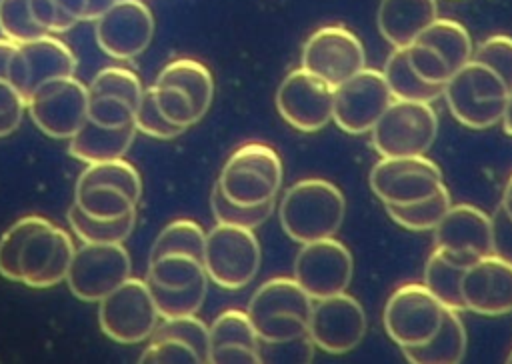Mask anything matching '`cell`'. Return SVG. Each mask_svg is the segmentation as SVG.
I'll return each mask as SVG.
<instances>
[{
    "label": "cell",
    "mask_w": 512,
    "mask_h": 364,
    "mask_svg": "<svg viewBox=\"0 0 512 364\" xmlns=\"http://www.w3.org/2000/svg\"><path fill=\"white\" fill-rule=\"evenodd\" d=\"M72 236L40 214H28L0 236V276L28 288H52L66 280L74 256Z\"/></svg>",
    "instance_id": "6da1fadb"
},
{
    "label": "cell",
    "mask_w": 512,
    "mask_h": 364,
    "mask_svg": "<svg viewBox=\"0 0 512 364\" xmlns=\"http://www.w3.org/2000/svg\"><path fill=\"white\" fill-rule=\"evenodd\" d=\"M346 216L342 190L324 178H304L286 188L278 204L284 234L298 242H314L338 234Z\"/></svg>",
    "instance_id": "7a4b0ae2"
},
{
    "label": "cell",
    "mask_w": 512,
    "mask_h": 364,
    "mask_svg": "<svg viewBox=\"0 0 512 364\" xmlns=\"http://www.w3.org/2000/svg\"><path fill=\"white\" fill-rule=\"evenodd\" d=\"M140 198V172L124 158L92 162L76 180L74 204L96 220H118L136 212Z\"/></svg>",
    "instance_id": "3957f363"
},
{
    "label": "cell",
    "mask_w": 512,
    "mask_h": 364,
    "mask_svg": "<svg viewBox=\"0 0 512 364\" xmlns=\"http://www.w3.org/2000/svg\"><path fill=\"white\" fill-rule=\"evenodd\" d=\"M284 180L280 154L262 142L238 146L224 162L216 186L234 204L260 206L276 200Z\"/></svg>",
    "instance_id": "277c9868"
},
{
    "label": "cell",
    "mask_w": 512,
    "mask_h": 364,
    "mask_svg": "<svg viewBox=\"0 0 512 364\" xmlns=\"http://www.w3.org/2000/svg\"><path fill=\"white\" fill-rule=\"evenodd\" d=\"M312 298L290 276H274L262 282L250 302L248 316L258 340H292L308 330Z\"/></svg>",
    "instance_id": "5b68a950"
},
{
    "label": "cell",
    "mask_w": 512,
    "mask_h": 364,
    "mask_svg": "<svg viewBox=\"0 0 512 364\" xmlns=\"http://www.w3.org/2000/svg\"><path fill=\"white\" fill-rule=\"evenodd\" d=\"M508 86L488 66L470 60L442 86L450 114L466 128L486 130L500 124Z\"/></svg>",
    "instance_id": "8992f818"
},
{
    "label": "cell",
    "mask_w": 512,
    "mask_h": 364,
    "mask_svg": "<svg viewBox=\"0 0 512 364\" xmlns=\"http://www.w3.org/2000/svg\"><path fill=\"white\" fill-rule=\"evenodd\" d=\"M370 134L380 158L422 156L438 136V114L430 102L392 100Z\"/></svg>",
    "instance_id": "52a82bcc"
},
{
    "label": "cell",
    "mask_w": 512,
    "mask_h": 364,
    "mask_svg": "<svg viewBox=\"0 0 512 364\" xmlns=\"http://www.w3.org/2000/svg\"><path fill=\"white\" fill-rule=\"evenodd\" d=\"M204 272L224 290H240L250 284L262 262L260 242L250 228L218 224L206 232Z\"/></svg>",
    "instance_id": "ba28073f"
},
{
    "label": "cell",
    "mask_w": 512,
    "mask_h": 364,
    "mask_svg": "<svg viewBox=\"0 0 512 364\" xmlns=\"http://www.w3.org/2000/svg\"><path fill=\"white\" fill-rule=\"evenodd\" d=\"M472 52L468 30L452 18H436L406 46L408 60L416 74L424 82L438 86H444L452 74L470 62Z\"/></svg>",
    "instance_id": "9c48e42d"
},
{
    "label": "cell",
    "mask_w": 512,
    "mask_h": 364,
    "mask_svg": "<svg viewBox=\"0 0 512 364\" xmlns=\"http://www.w3.org/2000/svg\"><path fill=\"white\" fill-rule=\"evenodd\" d=\"M160 322L150 286L142 278H126L98 302L100 330L118 344H140Z\"/></svg>",
    "instance_id": "30bf717a"
},
{
    "label": "cell",
    "mask_w": 512,
    "mask_h": 364,
    "mask_svg": "<svg viewBox=\"0 0 512 364\" xmlns=\"http://www.w3.org/2000/svg\"><path fill=\"white\" fill-rule=\"evenodd\" d=\"M132 276V258L124 242L88 244L82 242L72 256L66 284L82 302H100Z\"/></svg>",
    "instance_id": "8fae6325"
},
{
    "label": "cell",
    "mask_w": 512,
    "mask_h": 364,
    "mask_svg": "<svg viewBox=\"0 0 512 364\" xmlns=\"http://www.w3.org/2000/svg\"><path fill=\"white\" fill-rule=\"evenodd\" d=\"M30 120L54 140H70L88 120V86L76 76L42 84L28 100Z\"/></svg>",
    "instance_id": "7c38bea8"
},
{
    "label": "cell",
    "mask_w": 512,
    "mask_h": 364,
    "mask_svg": "<svg viewBox=\"0 0 512 364\" xmlns=\"http://www.w3.org/2000/svg\"><path fill=\"white\" fill-rule=\"evenodd\" d=\"M368 182L384 206H404L434 196L444 186V176L440 166L422 154L380 158Z\"/></svg>",
    "instance_id": "4fadbf2b"
},
{
    "label": "cell",
    "mask_w": 512,
    "mask_h": 364,
    "mask_svg": "<svg viewBox=\"0 0 512 364\" xmlns=\"http://www.w3.org/2000/svg\"><path fill=\"white\" fill-rule=\"evenodd\" d=\"M444 306L420 282L402 284L386 300L382 324L392 342L400 348L424 344L438 330Z\"/></svg>",
    "instance_id": "5bb4252c"
},
{
    "label": "cell",
    "mask_w": 512,
    "mask_h": 364,
    "mask_svg": "<svg viewBox=\"0 0 512 364\" xmlns=\"http://www.w3.org/2000/svg\"><path fill=\"white\" fill-rule=\"evenodd\" d=\"M364 66V44L342 24L320 26L302 46V68L322 78L332 88L340 86Z\"/></svg>",
    "instance_id": "9a60e30c"
},
{
    "label": "cell",
    "mask_w": 512,
    "mask_h": 364,
    "mask_svg": "<svg viewBox=\"0 0 512 364\" xmlns=\"http://www.w3.org/2000/svg\"><path fill=\"white\" fill-rule=\"evenodd\" d=\"M366 312L362 304L344 292L312 300L308 330L312 344L328 354H346L354 350L366 334Z\"/></svg>",
    "instance_id": "2e32d148"
},
{
    "label": "cell",
    "mask_w": 512,
    "mask_h": 364,
    "mask_svg": "<svg viewBox=\"0 0 512 364\" xmlns=\"http://www.w3.org/2000/svg\"><path fill=\"white\" fill-rule=\"evenodd\" d=\"M392 100L382 70L364 66L334 88L332 122L348 134H368Z\"/></svg>",
    "instance_id": "e0dca14e"
},
{
    "label": "cell",
    "mask_w": 512,
    "mask_h": 364,
    "mask_svg": "<svg viewBox=\"0 0 512 364\" xmlns=\"http://www.w3.org/2000/svg\"><path fill=\"white\" fill-rule=\"evenodd\" d=\"M292 270V278L304 288V292L312 300H318L344 292L350 286L354 260L350 250L330 236L302 244Z\"/></svg>",
    "instance_id": "ac0fdd59"
},
{
    "label": "cell",
    "mask_w": 512,
    "mask_h": 364,
    "mask_svg": "<svg viewBox=\"0 0 512 364\" xmlns=\"http://www.w3.org/2000/svg\"><path fill=\"white\" fill-rule=\"evenodd\" d=\"M274 100L280 118L300 132H318L332 122L334 88L302 66L282 78Z\"/></svg>",
    "instance_id": "d6986e66"
},
{
    "label": "cell",
    "mask_w": 512,
    "mask_h": 364,
    "mask_svg": "<svg viewBox=\"0 0 512 364\" xmlns=\"http://www.w3.org/2000/svg\"><path fill=\"white\" fill-rule=\"evenodd\" d=\"M100 50L114 60H134L154 38V14L142 0H116L94 20Z\"/></svg>",
    "instance_id": "ffe728a7"
},
{
    "label": "cell",
    "mask_w": 512,
    "mask_h": 364,
    "mask_svg": "<svg viewBox=\"0 0 512 364\" xmlns=\"http://www.w3.org/2000/svg\"><path fill=\"white\" fill-rule=\"evenodd\" d=\"M78 60L70 46L54 34H44L28 42H20L10 60V80L28 100L42 84L74 76Z\"/></svg>",
    "instance_id": "44dd1931"
},
{
    "label": "cell",
    "mask_w": 512,
    "mask_h": 364,
    "mask_svg": "<svg viewBox=\"0 0 512 364\" xmlns=\"http://www.w3.org/2000/svg\"><path fill=\"white\" fill-rule=\"evenodd\" d=\"M142 94L138 74L122 66H106L88 84V120L106 128L132 124Z\"/></svg>",
    "instance_id": "7402d4cb"
},
{
    "label": "cell",
    "mask_w": 512,
    "mask_h": 364,
    "mask_svg": "<svg viewBox=\"0 0 512 364\" xmlns=\"http://www.w3.org/2000/svg\"><path fill=\"white\" fill-rule=\"evenodd\" d=\"M466 312L480 316H506L512 312V260L486 254L474 260L462 278Z\"/></svg>",
    "instance_id": "603a6c76"
},
{
    "label": "cell",
    "mask_w": 512,
    "mask_h": 364,
    "mask_svg": "<svg viewBox=\"0 0 512 364\" xmlns=\"http://www.w3.org/2000/svg\"><path fill=\"white\" fill-rule=\"evenodd\" d=\"M434 232V246L472 264L494 252L492 216L472 204H452Z\"/></svg>",
    "instance_id": "cb8c5ba5"
},
{
    "label": "cell",
    "mask_w": 512,
    "mask_h": 364,
    "mask_svg": "<svg viewBox=\"0 0 512 364\" xmlns=\"http://www.w3.org/2000/svg\"><path fill=\"white\" fill-rule=\"evenodd\" d=\"M208 362H258V334L246 310L226 308L208 326Z\"/></svg>",
    "instance_id": "d4e9b609"
},
{
    "label": "cell",
    "mask_w": 512,
    "mask_h": 364,
    "mask_svg": "<svg viewBox=\"0 0 512 364\" xmlns=\"http://www.w3.org/2000/svg\"><path fill=\"white\" fill-rule=\"evenodd\" d=\"M438 18V0H380L376 26L392 48H406Z\"/></svg>",
    "instance_id": "484cf974"
},
{
    "label": "cell",
    "mask_w": 512,
    "mask_h": 364,
    "mask_svg": "<svg viewBox=\"0 0 512 364\" xmlns=\"http://www.w3.org/2000/svg\"><path fill=\"white\" fill-rule=\"evenodd\" d=\"M134 138V122L120 128H106L92 120H86L84 126L68 140V154L84 164L116 160L124 158Z\"/></svg>",
    "instance_id": "4316f807"
},
{
    "label": "cell",
    "mask_w": 512,
    "mask_h": 364,
    "mask_svg": "<svg viewBox=\"0 0 512 364\" xmlns=\"http://www.w3.org/2000/svg\"><path fill=\"white\" fill-rule=\"evenodd\" d=\"M462 312L444 310L442 322L434 336L418 346L402 348V354L408 362L414 364H454L462 362L466 356L468 334L462 322Z\"/></svg>",
    "instance_id": "83f0119b"
},
{
    "label": "cell",
    "mask_w": 512,
    "mask_h": 364,
    "mask_svg": "<svg viewBox=\"0 0 512 364\" xmlns=\"http://www.w3.org/2000/svg\"><path fill=\"white\" fill-rule=\"evenodd\" d=\"M468 266V262L434 246L424 266L422 284L440 300L444 308L466 312L462 300V278Z\"/></svg>",
    "instance_id": "f1b7e54d"
},
{
    "label": "cell",
    "mask_w": 512,
    "mask_h": 364,
    "mask_svg": "<svg viewBox=\"0 0 512 364\" xmlns=\"http://www.w3.org/2000/svg\"><path fill=\"white\" fill-rule=\"evenodd\" d=\"M154 82L172 84L186 92L204 116L210 110L214 98V78L208 66L202 62L194 58H176L158 72Z\"/></svg>",
    "instance_id": "f546056e"
},
{
    "label": "cell",
    "mask_w": 512,
    "mask_h": 364,
    "mask_svg": "<svg viewBox=\"0 0 512 364\" xmlns=\"http://www.w3.org/2000/svg\"><path fill=\"white\" fill-rule=\"evenodd\" d=\"M382 74L394 100H416L432 104L442 98V86L428 84L416 74L408 60L406 48H392Z\"/></svg>",
    "instance_id": "4dcf8cb0"
},
{
    "label": "cell",
    "mask_w": 512,
    "mask_h": 364,
    "mask_svg": "<svg viewBox=\"0 0 512 364\" xmlns=\"http://www.w3.org/2000/svg\"><path fill=\"white\" fill-rule=\"evenodd\" d=\"M204 276L202 258L190 252H162L148 256V284H156L166 290H180Z\"/></svg>",
    "instance_id": "1f68e13d"
},
{
    "label": "cell",
    "mask_w": 512,
    "mask_h": 364,
    "mask_svg": "<svg viewBox=\"0 0 512 364\" xmlns=\"http://www.w3.org/2000/svg\"><path fill=\"white\" fill-rule=\"evenodd\" d=\"M66 220L80 242L88 244H112L130 238L136 226V212L118 220H96L84 214L74 202L68 206Z\"/></svg>",
    "instance_id": "d6a6232c"
},
{
    "label": "cell",
    "mask_w": 512,
    "mask_h": 364,
    "mask_svg": "<svg viewBox=\"0 0 512 364\" xmlns=\"http://www.w3.org/2000/svg\"><path fill=\"white\" fill-rule=\"evenodd\" d=\"M452 206V198L446 186H442L434 196L404 204V206H386L388 216L402 228L412 232H428L438 226L448 208Z\"/></svg>",
    "instance_id": "836d02e7"
},
{
    "label": "cell",
    "mask_w": 512,
    "mask_h": 364,
    "mask_svg": "<svg viewBox=\"0 0 512 364\" xmlns=\"http://www.w3.org/2000/svg\"><path fill=\"white\" fill-rule=\"evenodd\" d=\"M208 282H210L208 276H204L180 290H166L156 284H148V286L160 318H178V316H190L200 312L208 294Z\"/></svg>",
    "instance_id": "e575fe53"
},
{
    "label": "cell",
    "mask_w": 512,
    "mask_h": 364,
    "mask_svg": "<svg viewBox=\"0 0 512 364\" xmlns=\"http://www.w3.org/2000/svg\"><path fill=\"white\" fill-rule=\"evenodd\" d=\"M204 240L206 230L190 220V218H176L168 222L156 236L150 254H162V252H190L198 258L204 254Z\"/></svg>",
    "instance_id": "d590c367"
},
{
    "label": "cell",
    "mask_w": 512,
    "mask_h": 364,
    "mask_svg": "<svg viewBox=\"0 0 512 364\" xmlns=\"http://www.w3.org/2000/svg\"><path fill=\"white\" fill-rule=\"evenodd\" d=\"M276 200L264 202L260 206H240L230 202L220 188L214 184L210 192V208L218 224H230V226H240V228H250L256 230L262 226L274 212Z\"/></svg>",
    "instance_id": "8d00e7d4"
},
{
    "label": "cell",
    "mask_w": 512,
    "mask_h": 364,
    "mask_svg": "<svg viewBox=\"0 0 512 364\" xmlns=\"http://www.w3.org/2000/svg\"><path fill=\"white\" fill-rule=\"evenodd\" d=\"M88 0H30L34 20L50 34L68 32L84 22Z\"/></svg>",
    "instance_id": "74e56055"
},
{
    "label": "cell",
    "mask_w": 512,
    "mask_h": 364,
    "mask_svg": "<svg viewBox=\"0 0 512 364\" xmlns=\"http://www.w3.org/2000/svg\"><path fill=\"white\" fill-rule=\"evenodd\" d=\"M50 34L42 28L30 8V0H0V36L20 44Z\"/></svg>",
    "instance_id": "f35d334b"
},
{
    "label": "cell",
    "mask_w": 512,
    "mask_h": 364,
    "mask_svg": "<svg viewBox=\"0 0 512 364\" xmlns=\"http://www.w3.org/2000/svg\"><path fill=\"white\" fill-rule=\"evenodd\" d=\"M152 336L176 338L188 344L198 354L200 362H208V350H210L208 326L196 314L178 316V318H160Z\"/></svg>",
    "instance_id": "ab89813d"
},
{
    "label": "cell",
    "mask_w": 512,
    "mask_h": 364,
    "mask_svg": "<svg viewBox=\"0 0 512 364\" xmlns=\"http://www.w3.org/2000/svg\"><path fill=\"white\" fill-rule=\"evenodd\" d=\"M134 126H136V132H142L150 138H156V140H172V138H178L184 128H178L174 126L172 122H168L158 104H156V96H154V88L148 86L144 88V94L140 98V104L136 108V114H134Z\"/></svg>",
    "instance_id": "60d3db41"
},
{
    "label": "cell",
    "mask_w": 512,
    "mask_h": 364,
    "mask_svg": "<svg viewBox=\"0 0 512 364\" xmlns=\"http://www.w3.org/2000/svg\"><path fill=\"white\" fill-rule=\"evenodd\" d=\"M472 60L488 66L494 74L502 78L508 90L512 88V36H506V34L488 36L472 52Z\"/></svg>",
    "instance_id": "b9f144b4"
},
{
    "label": "cell",
    "mask_w": 512,
    "mask_h": 364,
    "mask_svg": "<svg viewBox=\"0 0 512 364\" xmlns=\"http://www.w3.org/2000/svg\"><path fill=\"white\" fill-rule=\"evenodd\" d=\"M314 356V344L308 334L292 340L258 342V362H308Z\"/></svg>",
    "instance_id": "7bdbcfd3"
},
{
    "label": "cell",
    "mask_w": 512,
    "mask_h": 364,
    "mask_svg": "<svg viewBox=\"0 0 512 364\" xmlns=\"http://www.w3.org/2000/svg\"><path fill=\"white\" fill-rule=\"evenodd\" d=\"M140 362H200L198 354L184 342L168 336H150Z\"/></svg>",
    "instance_id": "ee69618b"
},
{
    "label": "cell",
    "mask_w": 512,
    "mask_h": 364,
    "mask_svg": "<svg viewBox=\"0 0 512 364\" xmlns=\"http://www.w3.org/2000/svg\"><path fill=\"white\" fill-rule=\"evenodd\" d=\"M492 230H494V254L512 260V222L506 218L502 208L492 218Z\"/></svg>",
    "instance_id": "f6af8a7d"
},
{
    "label": "cell",
    "mask_w": 512,
    "mask_h": 364,
    "mask_svg": "<svg viewBox=\"0 0 512 364\" xmlns=\"http://www.w3.org/2000/svg\"><path fill=\"white\" fill-rule=\"evenodd\" d=\"M18 106H26V100L20 94V90L12 84L10 74L6 70H0V114Z\"/></svg>",
    "instance_id": "bcb514c9"
},
{
    "label": "cell",
    "mask_w": 512,
    "mask_h": 364,
    "mask_svg": "<svg viewBox=\"0 0 512 364\" xmlns=\"http://www.w3.org/2000/svg\"><path fill=\"white\" fill-rule=\"evenodd\" d=\"M24 112H26V106H18L0 114V138L10 136L20 126Z\"/></svg>",
    "instance_id": "7dc6e473"
},
{
    "label": "cell",
    "mask_w": 512,
    "mask_h": 364,
    "mask_svg": "<svg viewBox=\"0 0 512 364\" xmlns=\"http://www.w3.org/2000/svg\"><path fill=\"white\" fill-rule=\"evenodd\" d=\"M116 0H88L84 22H94L100 14H104Z\"/></svg>",
    "instance_id": "c3c4849f"
},
{
    "label": "cell",
    "mask_w": 512,
    "mask_h": 364,
    "mask_svg": "<svg viewBox=\"0 0 512 364\" xmlns=\"http://www.w3.org/2000/svg\"><path fill=\"white\" fill-rule=\"evenodd\" d=\"M500 208H502V212L506 214V218L512 222V174L508 176V180H506V184H504Z\"/></svg>",
    "instance_id": "681fc988"
},
{
    "label": "cell",
    "mask_w": 512,
    "mask_h": 364,
    "mask_svg": "<svg viewBox=\"0 0 512 364\" xmlns=\"http://www.w3.org/2000/svg\"><path fill=\"white\" fill-rule=\"evenodd\" d=\"M504 132L508 136H512V88L508 90V96H506V106H504V114H502V120H500Z\"/></svg>",
    "instance_id": "f907efd6"
},
{
    "label": "cell",
    "mask_w": 512,
    "mask_h": 364,
    "mask_svg": "<svg viewBox=\"0 0 512 364\" xmlns=\"http://www.w3.org/2000/svg\"><path fill=\"white\" fill-rule=\"evenodd\" d=\"M506 362H512V350L508 352V356H506Z\"/></svg>",
    "instance_id": "816d5d0a"
}]
</instances>
